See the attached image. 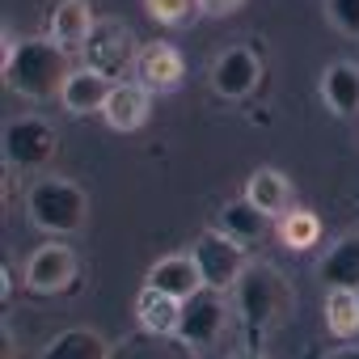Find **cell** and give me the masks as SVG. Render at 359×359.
Listing matches in <instances>:
<instances>
[{
    "mask_svg": "<svg viewBox=\"0 0 359 359\" xmlns=\"http://www.w3.org/2000/svg\"><path fill=\"white\" fill-rule=\"evenodd\" d=\"M325 325L334 338H355L359 334V292L325 287Z\"/></svg>",
    "mask_w": 359,
    "mask_h": 359,
    "instance_id": "44dd1931",
    "label": "cell"
},
{
    "mask_svg": "<svg viewBox=\"0 0 359 359\" xmlns=\"http://www.w3.org/2000/svg\"><path fill=\"white\" fill-rule=\"evenodd\" d=\"M144 287H156V292H165V296H173V300L187 304V300H191L195 292H203L208 283H203V271H199V262H195L191 254H169V258H156V262H152Z\"/></svg>",
    "mask_w": 359,
    "mask_h": 359,
    "instance_id": "30bf717a",
    "label": "cell"
},
{
    "mask_svg": "<svg viewBox=\"0 0 359 359\" xmlns=\"http://www.w3.org/2000/svg\"><path fill=\"white\" fill-rule=\"evenodd\" d=\"M144 5L161 26H182L199 13V0H144Z\"/></svg>",
    "mask_w": 359,
    "mask_h": 359,
    "instance_id": "603a6c76",
    "label": "cell"
},
{
    "mask_svg": "<svg viewBox=\"0 0 359 359\" xmlns=\"http://www.w3.org/2000/svg\"><path fill=\"white\" fill-rule=\"evenodd\" d=\"M325 18L334 30L359 39V0H325Z\"/></svg>",
    "mask_w": 359,
    "mask_h": 359,
    "instance_id": "cb8c5ba5",
    "label": "cell"
},
{
    "mask_svg": "<svg viewBox=\"0 0 359 359\" xmlns=\"http://www.w3.org/2000/svg\"><path fill=\"white\" fill-rule=\"evenodd\" d=\"M224 330V300L216 287H203L195 292L187 304H182V325H177V338H182L191 351H208Z\"/></svg>",
    "mask_w": 359,
    "mask_h": 359,
    "instance_id": "ba28073f",
    "label": "cell"
},
{
    "mask_svg": "<svg viewBox=\"0 0 359 359\" xmlns=\"http://www.w3.org/2000/svg\"><path fill=\"white\" fill-rule=\"evenodd\" d=\"M135 317L144 325V334L152 338H173L177 325H182V300H173L156 287H144L140 292V304H135Z\"/></svg>",
    "mask_w": 359,
    "mask_h": 359,
    "instance_id": "e0dca14e",
    "label": "cell"
},
{
    "mask_svg": "<svg viewBox=\"0 0 359 359\" xmlns=\"http://www.w3.org/2000/svg\"><path fill=\"white\" fill-rule=\"evenodd\" d=\"M76 254L68 250V245H39L30 258H26V287L34 292V296H60V292H68L72 287V279H76Z\"/></svg>",
    "mask_w": 359,
    "mask_h": 359,
    "instance_id": "52a82bcc",
    "label": "cell"
},
{
    "mask_svg": "<svg viewBox=\"0 0 359 359\" xmlns=\"http://www.w3.org/2000/svg\"><path fill=\"white\" fill-rule=\"evenodd\" d=\"M245 5V0H199V13H208V18H229V13H237Z\"/></svg>",
    "mask_w": 359,
    "mask_h": 359,
    "instance_id": "d4e9b609",
    "label": "cell"
},
{
    "mask_svg": "<svg viewBox=\"0 0 359 359\" xmlns=\"http://www.w3.org/2000/svg\"><path fill=\"white\" fill-rule=\"evenodd\" d=\"M39 359H110V346L97 330H64L43 346Z\"/></svg>",
    "mask_w": 359,
    "mask_h": 359,
    "instance_id": "ffe728a7",
    "label": "cell"
},
{
    "mask_svg": "<svg viewBox=\"0 0 359 359\" xmlns=\"http://www.w3.org/2000/svg\"><path fill=\"white\" fill-rule=\"evenodd\" d=\"M317 279H321L325 287H351V292H359V233L338 237V241L321 254Z\"/></svg>",
    "mask_w": 359,
    "mask_h": 359,
    "instance_id": "2e32d148",
    "label": "cell"
},
{
    "mask_svg": "<svg viewBox=\"0 0 359 359\" xmlns=\"http://www.w3.org/2000/svg\"><path fill=\"white\" fill-rule=\"evenodd\" d=\"M68 47L55 43V39H30V43H18L13 60L5 64V81L13 93L22 97H51L64 89L68 81Z\"/></svg>",
    "mask_w": 359,
    "mask_h": 359,
    "instance_id": "6da1fadb",
    "label": "cell"
},
{
    "mask_svg": "<svg viewBox=\"0 0 359 359\" xmlns=\"http://www.w3.org/2000/svg\"><path fill=\"white\" fill-rule=\"evenodd\" d=\"M279 220L275 216H266L262 208H254L250 199H233V203H224L220 208V233H229L233 241H241V245H258V241H266L271 237V229H275Z\"/></svg>",
    "mask_w": 359,
    "mask_h": 359,
    "instance_id": "9a60e30c",
    "label": "cell"
},
{
    "mask_svg": "<svg viewBox=\"0 0 359 359\" xmlns=\"http://www.w3.org/2000/svg\"><path fill=\"white\" fill-rule=\"evenodd\" d=\"M93 9L89 0H60L51 13V39L64 47H85V39L93 34Z\"/></svg>",
    "mask_w": 359,
    "mask_h": 359,
    "instance_id": "d6986e66",
    "label": "cell"
},
{
    "mask_svg": "<svg viewBox=\"0 0 359 359\" xmlns=\"http://www.w3.org/2000/svg\"><path fill=\"white\" fill-rule=\"evenodd\" d=\"M135 76H140V85L169 93V89L182 85L187 60H182V51L169 47V43H144L140 55H135Z\"/></svg>",
    "mask_w": 359,
    "mask_h": 359,
    "instance_id": "8fae6325",
    "label": "cell"
},
{
    "mask_svg": "<svg viewBox=\"0 0 359 359\" xmlns=\"http://www.w3.org/2000/svg\"><path fill=\"white\" fill-rule=\"evenodd\" d=\"M81 55H85V68H97L106 76H118V72H127V64H135L140 51L131 47V30L123 22H97L93 34L85 39Z\"/></svg>",
    "mask_w": 359,
    "mask_h": 359,
    "instance_id": "8992f818",
    "label": "cell"
},
{
    "mask_svg": "<svg viewBox=\"0 0 359 359\" xmlns=\"http://www.w3.org/2000/svg\"><path fill=\"white\" fill-rule=\"evenodd\" d=\"M245 199L254 208H262L266 216L279 220L283 212H292V182H287L279 169H254L250 182H245Z\"/></svg>",
    "mask_w": 359,
    "mask_h": 359,
    "instance_id": "ac0fdd59",
    "label": "cell"
},
{
    "mask_svg": "<svg viewBox=\"0 0 359 359\" xmlns=\"http://www.w3.org/2000/svg\"><path fill=\"white\" fill-rule=\"evenodd\" d=\"M26 216L43 233H76L89 220V195L68 177H39L26 191Z\"/></svg>",
    "mask_w": 359,
    "mask_h": 359,
    "instance_id": "7a4b0ae2",
    "label": "cell"
},
{
    "mask_svg": "<svg viewBox=\"0 0 359 359\" xmlns=\"http://www.w3.org/2000/svg\"><path fill=\"white\" fill-rule=\"evenodd\" d=\"M148 93L152 89L140 85V81H118L114 93H110V102H106V110H102L106 127L110 131H140L148 123V114H152V97Z\"/></svg>",
    "mask_w": 359,
    "mask_h": 359,
    "instance_id": "4fadbf2b",
    "label": "cell"
},
{
    "mask_svg": "<svg viewBox=\"0 0 359 359\" xmlns=\"http://www.w3.org/2000/svg\"><path fill=\"white\" fill-rule=\"evenodd\" d=\"M233 292H237L241 317H245L250 325H258V330H262V325H275V321L287 313V304H292L287 279H283L275 266H266V262H250Z\"/></svg>",
    "mask_w": 359,
    "mask_h": 359,
    "instance_id": "3957f363",
    "label": "cell"
},
{
    "mask_svg": "<svg viewBox=\"0 0 359 359\" xmlns=\"http://www.w3.org/2000/svg\"><path fill=\"white\" fill-rule=\"evenodd\" d=\"M321 102H325L330 114L355 118V114H359V64L334 60V64L321 72Z\"/></svg>",
    "mask_w": 359,
    "mask_h": 359,
    "instance_id": "5bb4252c",
    "label": "cell"
},
{
    "mask_svg": "<svg viewBox=\"0 0 359 359\" xmlns=\"http://www.w3.org/2000/svg\"><path fill=\"white\" fill-rule=\"evenodd\" d=\"M60 148V135L47 118L39 114H22V118H9L5 127V161L13 169H43Z\"/></svg>",
    "mask_w": 359,
    "mask_h": 359,
    "instance_id": "5b68a950",
    "label": "cell"
},
{
    "mask_svg": "<svg viewBox=\"0 0 359 359\" xmlns=\"http://www.w3.org/2000/svg\"><path fill=\"white\" fill-rule=\"evenodd\" d=\"M258 76H262V64H258V55H254L250 47H229V51L212 64V89H216L224 102L250 97L254 85H258Z\"/></svg>",
    "mask_w": 359,
    "mask_h": 359,
    "instance_id": "9c48e42d",
    "label": "cell"
},
{
    "mask_svg": "<svg viewBox=\"0 0 359 359\" xmlns=\"http://www.w3.org/2000/svg\"><path fill=\"white\" fill-rule=\"evenodd\" d=\"M114 85L118 81L97 72V68H76V72H68V81L60 89V102H64L68 114H97V110H106Z\"/></svg>",
    "mask_w": 359,
    "mask_h": 359,
    "instance_id": "7c38bea8",
    "label": "cell"
},
{
    "mask_svg": "<svg viewBox=\"0 0 359 359\" xmlns=\"http://www.w3.org/2000/svg\"><path fill=\"white\" fill-rule=\"evenodd\" d=\"M317 237H321V220L313 212L292 208V212L279 216V241L287 250H309V245H317Z\"/></svg>",
    "mask_w": 359,
    "mask_h": 359,
    "instance_id": "7402d4cb",
    "label": "cell"
},
{
    "mask_svg": "<svg viewBox=\"0 0 359 359\" xmlns=\"http://www.w3.org/2000/svg\"><path fill=\"white\" fill-rule=\"evenodd\" d=\"M191 258L199 262V271H203V283L208 287H216V292H233L237 287V279L245 275V245L241 241H233L229 233H220V229H208V233H199L195 237V250H191Z\"/></svg>",
    "mask_w": 359,
    "mask_h": 359,
    "instance_id": "277c9868",
    "label": "cell"
},
{
    "mask_svg": "<svg viewBox=\"0 0 359 359\" xmlns=\"http://www.w3.org/2000/svg\"><path fill=\"white\" fill-rule=\"evenodd\" d=\"M325 359H359V346H334Z\"/></svg>",
    "mask_w": 359,
    "mask_h": 359,
    "instance_id": "484cf974",
    "label": "cell"
}]
</instances>
